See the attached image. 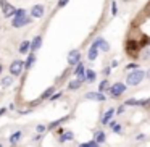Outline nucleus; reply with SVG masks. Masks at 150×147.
Instances as JSON below:
<instances>
[{
  "label": "nucleus",
  "mask_w": 150,
  "mask_h": 147,
  "mask_svg": "<svg viewBox=\"0 0 150 147\" xmlns=\"http://www.w3.org/2000/svg\"><path fill=\"white\" fill-rule=\"evenodd\" d=\"M145 76H147V78H149V79H150V70H149V71H147V73H145Z\"/></svg>",
  "instance_id": "36"
},
{
  "label": "nucleus",
  "mask_w": 150,
  "mask_h": 147,
  "mask_svg": "<svg viewBox=\"0 0 150 147\" xmlns=\"http://www.w3.org/2000/svg\"><path fill=\"white\" fill-rule=\"evenodd\" d=\"M73 139H74V134H73L71 131H66V133L63 131L62 139H60V141H63V142H65V141H73Z\"/></svg>",
  "instance_id": "24"
},
{
  "label": "nucleus",
  "mask_w": 150,
  "mask_h": 147,
  "mask_svg": "<svg viewBox=\"0 0 150 147\" xmlns=\"http://www.w3.org/2000/svg\"><path fill=\"white\" fill-rule=\"evenodd\" d=\"M45 129H47V128L44 126V124H37V128H36V131H37V133H39V134L45 133Z\"/></svg>",
  "instance_id": "30"
},
{
  "label": "nucleus",
  "mask_w": 150,
  "mask_h": 147,
  "mask_svg": "<svg viewBox=\"0 0 150 147\" xmlns=\"http://www.w3.org/2000/svg\"><path fill=\"white\" fill-rule=\"evenodd\" d=\"M79 147H100V144H98L97 141L92 139V141H89V142H82Z\"/></svg>",
  "instance_id": "25"
},
{
  "label": "nucleus",
  "mask_w": 150,
  "mask_h": 147,
  "mask_svg": "<svg viewBox=\"0 0 150 147\" xmlns=\"http://www.w3.org/2000/svg\"><path fill=\"white\" fill-rule=\"evenodd\" d=\"M111 15H113V16H116V15H118V5H116V2H111Z\"/></svg>",
  "instance_id": "28"
},
{
  "label": "nucleus",
  "mask_w": 150,
  "mask_h": 147,
  "mask_svg": "<svg viewBox=\"0 0 150 147\" xmlns=\"http://www.w3.org/2000/svg\"><path fill=\"white\" fill-rule=\"evenodd\" d=\"M124 105H139V100H137V99H127V100L124 102Z\"/></svg>",
  "instance_id": "29"
},
{
  "label": "nucleus",
  "mask_w": 150,
  "mask_h": 147,
  "mask_svg": "<svg viewBox=\"0 0 150 147\" xmlns=\"http://www.w3.org/2000/svg\"><path fill=\"white\" fill-rule=\"evenodd\" d=\"M97 55H98V49H97V47H94V45H91L89 53H87V58L91 60V62H94V60L97 58Z\"/></svg>",
  "instance_id": "17"
},
{
  "label": "nucleus",
  "mask_w": 150,
  "mask_h": 147,
  "mask_svg": "<svg viewBox=\"0 0 150 147\" xmlns=\"http://www.w3.org/2000/svg\"><path fill=\"white\" fill-rule=\"evenodd\" d=\"M23 68H24V63L21 62V60H15L10 65V75L11 76H20L21 71H23Z\"/></svg>",
  "instance_id": "4"
},
{
  "label": "nucleus",
  "mask_w": 150,
  "mask_h": 147,
  "mask_svg": "<svg viewBox=\"0 0 150 147\" xmlns=\"http://www.w3.org/2000/svg\"><path fill=\"white\" fill-rule=\"evenodd\" d=\"M0 147H2V144H0Z\"/></svg>",
  "instance_id": "39"
},
{
  "label": "nucleus",
  "mask_w": 150,
  "mask_h": 147,
  "mask_svg": "<svg viewBox=\"0 0 150 147\" xmlns=\"http://www.w3.org/2000/svg\"><path fill=\"white\" fill-rule=\"evenodd\" d=\"M53 92H55V87H53V86H52V87H47L45 91H44V94L40 95V100H44V99H49V97H52V94H53Z\"/></svg>",
  "instance_id": "23"
},
{
  "label": "nucleus",
  "mask_w": 150,
  "mask_h": 147,
  "mask_svg": "<svg viewBox=\"0 0 150 147\" xmlns=\"http://www.w3.org/2000/svg\"><path fill=\"white\" fill-rule=\"evenodd\" d=\"M5 113V108H0V115H4Z\"/></svg>",
  "instance_id": "37"
},
{
  "label": "nucleus",
  "mask_w": 150,
  "mask_h": 147,
  "mask_svg": "<svg viewBox=\"0 0 150 147\" xmlns=\"http://www.w3.org/2000/svg\"><path fill=\"white\" fill-rule=\"evenodd\" d=\"M29 50H31V40H23L20 45V53L26 55V53H29Z\"/></svg>",
  "instance_id": "13"
},
{
  "label": "nucleus",
  "mask_w": 150,
  "mask_h": 147,
  "mask_svg": "<svg viewBox=\"0 0 150 147\" xmlns=\"http://www.w3.org/2000/svg\"><path fill=\"white\" fill-rule=\"evenodd\" d=\"M81 86H82V81H79V79H73V81H69L68 89L69 91H74V89H79Z\"/></svg>",
  "instance_id": "21"
},
{
  "label": "nucleus",
  "mask_w": 150,
  "mask_h": 147,
  "mask_svg": "<svg viewBox=\"0 0 150 147\" xmlns=\"http://www.w3.org/2000/svg\"><path fill=\"white\" fill-rule=\"evenodd\" d=\"M68 2H69V0H58V5H57V7L63 8V7H66V5H68Z\"/></svg>",
  "instance_id": "32"
},
{
  "label": "nucleus",
  "mask_w": 150,
  "mask_h": 147,
  "mask_svg": "<svg viewBox=\"0 0 150 147\" xmlns=\"http://www.w3.org/2000/svg\"><path fill=\"white\" fill-rule=\"evenodd\" d=\"M144 78H145V71H142V70H139V68L132 70L126 78V84L127 86H139Z\"/></svg>",
  "instance_id": "1"
},
{
  "label": "nucleus",
  "mask_w": 150,
  "mask_h": 147,
  "mask_svg": "<svg viewBox=\"0 0 150 147\" xmlns=\"http://www.w3.org/2000/svg\"><path fill=\"white\" fill-rule=\"evenodd\" d=\"M0 8H2V13H4L5 18H11L15 15V11H16V8L11 4H8L7 0H0Z\"/></svg>",
  "instance_id": "2"
},
{
  "label": "nucleus",
  "mask_w": 150,
  "mask_h": 147,
  "mask_svg": "<svg viewBox=\"0 0 150 147\" xmlns=\"http://www.w3.org/2000/svg\"><path fill=\"white\" fill-rule=\"evenodd\" d=\"M66 120H68V116H63V118H60V120H57V121H53V123H50L49 128H50V129H53V128H57L58 124H62L63 121H66Z\"/></svg>",
  "instance_id": "26"
},
{
  "label": "nucleus",
  "mask_w": 150,
  "mask_h": 147,
  "mask_svg": "<svg viewBox=\"0 0 150 147\" xmlns=\"http://www.w3.org/2000/svg\"><path fill=\"white\" fill-rule=\"evenodd\" d=\"M34 62H36V55H34V52H29V57H28L26 63H24V68L29 70L31 66H33V63H34Z\"/></svg>",
  "instance_id": "20"
},
{
  "label": "nucleus",
  "mask_w": 150,
  "mask_h": 147,
  "mask_svg": "<svg viewBox=\"0 0 150 147\" xmlns=\"http://www.w3.org/2000/svg\"><path fill=\"white\" fill-rule=\"evenodd\" d=\"M108 89H110V82H108V79H103L98 84V92H108Z\"/></svg>",
  "instance_id": "22"
},
{
  "label": "nucleus",
  "mask_w": 150,
  "mask_h": 147,
  "mask_svg": "<svg viewBox=\"0 0 150 147\" xmlns=\"http://www.w3.org/2000/svg\"><path fill=\"white\" fill-rule=\"evenodd\" d=\"M84 73H86V68H84V65H82L81 62L76 65V68H74V75H76V79H79V81H82L84 82L86 81V76H84Z\"/></svg>",
  "instance_id": "10"
},
{
  "label": "nucleus",
  "mask_w": 150,
  "mask_h": 147,
  "mask_svg": "<svg viewBox=\"0 0 150 147\" xmlns=\"http://www.w3.org/2000/svg\"><path fill=\"white\" fill-rule=\"evenodd\" d=\"M2 70H4V66H2V65H0V75H2Z\"/></svg>",
  "instance_id": "38"
},
{
  "label": "nucleus",
  "mask_w": 150,
  "mask_h": 147,
  "mask_svg": "<svg viewBox=\"0 0 150 147\" xmlns=\"http://www.w3.org/2000/svg\"><path fill=\"white\" fill-rule=\"evenodd\" d=\"M116 66H118V60H113V62H111V66H110V68H116Z\"/></svg>",
  "instance_id": "35"
},
{
  "label": "nucleus",
  "mask_w": 150,
  "mask_h": 147,
  "mask_svg": "<svg viewBox=\"0 0 150 147\" xmlns=\"http://www.w3.org/2000/svg\"><path fill=\"white\" fill-rule=\"evenodd\" d=\"M139 44L136 42L134 39H129L127 40V44H126V50H127V53L129 55H132V57H136L137 55V49H139Z\"/></svg>",
  "instance_id": "7"
},
{
  "label": "nucleus",
  "mask_w": 150,
  "mask_h": 147,
  "mask_svg": "<svg viewBox=\"0 0 150 147\" xmlns=\"http://www.w3.org/2000/svg\"><path fill=\"white\" fill-rule=\"evenodd\" d=\"M113 131H115V133H121V124H116V123H115Z\"/></svg>",
  "instance_id": "33"
},
{
  "label": "nucleus",
  "mask_w": 150,
  "mask_h": 147,
  "mask_svg": "<svg viewBox=\"0 0 150 147\" xmlns=\"http://www.w3.org/2000/svg\"><path fill=\"white\" fill-rule=\"evenodd\" d=\"M62 97V92H57L55 95H52V97H50V100H57V99H60Z\"/></svg>",
  "instance_id": "34"
},
{
  "label": "nucleus",
  "mask_w": 150,
  "mask_h": 147,
  "mask_svg": "<svg viewBox=\"0 0 150 147\" xmlns=\"http://www.w3.org/2000/svg\"><path fill=\"white\" fill-rule=\"evenodd\" d=\"M139 68V65L137 63H127V66H126V70L129 71V70H137Z\"/></svg>",
  "instance_id": "31"
},
{
  "label": "nucleus",
  "mask_w": 150,
  "mask_h": 147,
  "mask_svg": "<svg viewBox=\"0 0 150 147\" xmlns=\"http://www.w3.org/2000/svg\"><path fill=\"white\" fill-rule=\"evenodd\" d=\"M126 91V84H123V82H116V84H113L110 89H108V92H110L111 97H120V95H123V92Z\"/></svg>",
  "instance_id": "3"
},
{
  "label": "nucleus",
  "mask_w": 150,
  "mask_h": 147,
  "mask_svg": "<svg viewBox=\"0 0 150 147\" xmlns=\"http://www.w3.org/2000/svg\"><path fill=\"white\" fill-rule=\"evenodd\" d=\"M113 113H115V108H110V110L105 111V115L102 116V124H108V123H110V120H111V116H113Z\"/></svg>",
  "instance_id": "14"
},
{
  "label": "nucleus",
  "mask_w": 150,
  "mask_h": 147,
  "mask_svg": "<svg viewBox=\"0 0 150 147\" xmlns=\"http://www.w3.org/2000/svg\"><path fill=\"white\" fill-rule=\"evenodd\" d=\"M86 99H89V100H97V102H105V94L103 92H87L86 94Z\"/></svg>",
  "instance_id": "9"
},
{
  "label": "nucleus",
  "mask_w": 150,
  "mask_h": 147,
  "mask_svg": "<svg viewBox=\"0 0 150 147\" xmlns=\"http://www.w3.org/2000/svg\"><path fill=\"white\" fill-rule=\"evenodd\" d=\"M68 65L71 66H76L79 63V60H81V53H79V50H71V52L68 53Z\"/></svg>",
  "instance_id": "5"
},
{
  "label": "nucleus",
  "mask_w": 150,
  "mask_h": 147,
  "mask_svg": "<svg viewBox=\"0 0 150 147\" xmlns=\"http://www.w3.org/2000/svg\"><path fill=\"white\" fill-rule=\"evenodd\" d=\"M11 82H13V78H11V76H5V78H2V81H0V87L7 89Z\"/></svg>",
  "instance_id": "18"
},
{
  "label": "nucleus",
  "mask_w": 150,
  "mask_h": 147,
  "mask_svg": "<svg viewBox=\"0 0 150 147\" xmlns=\"http://www.w3.org/2000/svg\"><path fill=\"white\" fill-rule=\"evenodd\" d=\"M84 76H86V81L87 82H94L95 78H97V73H95L94 70H86Z\"/></svg>",
  "instance_id": "15"
},
{
  "label": "nucleus",
  "mask_w": 150,
  "mask_h": 147,
  "mask_svg": "<svg viewBox=\"0 0 150 147\" xmlns=\"http://www.w3.org/2000/svg\"><path fill=\"white\" fill-rule=\"evenodd\" d=\"M31 23V16H20V18H13L11 21V26L13 28H21V26H26V24Z\"/></svg>",
  "instance_id": "6"
},
{
  "label": "nucleus",
  "mask_w": 150,
  "mask_h": 147,
  "mask_svg": "<svg viewBox=\"0 0 150 147\" xmlns=\"http://www.w3.org/2000/svg\"><path fill=\"white\" fill-rule=\"evenodd\" d=\"M21 134H23L21 131H15V133L11 134V136H10V144H11V146H16V144L20 142V139H21Z\"/></svg>",
  "instance_id": "16"
},
{
  "label": "nucleus",
  "mask_w": 150,
  "mask_h": 147,
  "mask_svg": "<svg viewBox=\"0 0 150 147\" xmlns=\"http://www.w3.org/2000/svg\"><path fill=\"white\" fill-rule=\"evenodd\" d=\"M40 45H42V37L36 36L33 39V42H31V50H29V52H36V50H39Z\"/></svg>",
  "instance_id": "12"
},
{
  "label": "nucleus",
  "mask_w": 150,
  "mask_h": 147,
  "mask_svg": "<svg viewBox=\"0 0 150 147\" xmlns=\"http://www.w3.org/2000/svg\"><path fill=\"white\" fill-rule=\"evenodd\" d=\"M105 139H107V136H105L103 131H95V137H94V141H97L98 144H103V142H105Z\"/></svg>",
  "instance_id": "19"
},
{
  "label": "nucleus",
  "mask_w": 150,
  "mask_h": 147,
  "mask_svg": "<svg viewBox=\"0 0 150 147\" xmlns=\"http://www.w3.org/2000/svg\"><path fill=\"white\" fill-rule=\"evenodd\" d=\"M20 16H26V10H24V8H16L13 18H20Z\"/></svg>",
  "instance_id": "27"
},
{
  "label": "nucleus",
  "mask_w": 150,
  "mask_h": 147,
  "mask_svg": "<svg viewBox=\"0 0 150 147\" xmlns=\"http://www.w3.org/2000/svg\"><path fill=\"white\" fill-rule=\"evenodd\" d=\"M92 45L97 47V49H100V50H103V52H108V50H110V45H108V42L103 39V37H97Z\"/></svg>",
  "instance_id": "8"
},
{
  "label": "nucleus",
  "mask_w": 150,
  "mask_h": 147,
  "mask_svg": "<svg viewBox=\"0 0 150 147\" xmlns=\"http://www.w3.org/2000/svg\"><path fill=\"white\" fill-rule=\"evenodd\" d=\"M44 13H45L44 5H34V7L31 8V16L33 18H42Z\"/></svg>",
  "instance_id": "11"
}]
</instances>
